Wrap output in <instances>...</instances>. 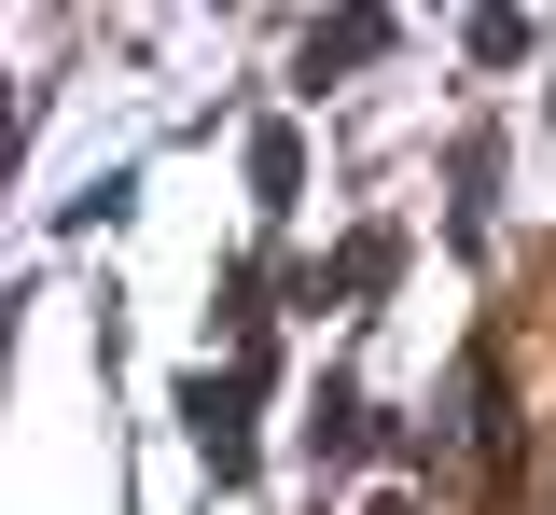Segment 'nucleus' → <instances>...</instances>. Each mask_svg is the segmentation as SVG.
<instances>
[{
  "mask_svg": "<svg viewBox=\"0 0 556 515\" xmlns=\"http://www.w3.org/2000/svg\"><path fill=\"white\" fill-rule=\"evenodd\" d=\"M181 418H195V445L223 460V474H251V418H237V376H195V390H181Z\"/></svg>",
  "mask_w": 556,
  "mask_h": 515,
  "instance_id": "nucleus-1",
  "label": "nucleus"
}]
</instances>
